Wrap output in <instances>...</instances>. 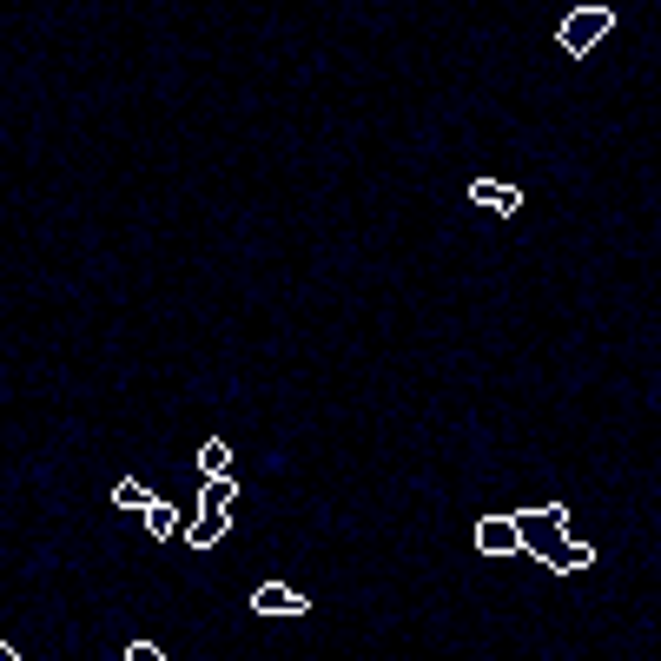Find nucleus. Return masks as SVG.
<instances>
[{"label":"nucleus","mask_w":661,"mask_h":661,"mask_svg":"<svg viewBox=\"0 0 661 661\" xmlns=\"http://www.w3.org/2000/svg\"><path fill=\"white\" fill-rule=\"evenodd\" d=\"M516 536H523V549L542 556V569H556V575H575V569L596 562L589 542H569V510H562V503L523 510V516H516Z\"/></svg>","instance_id":"nucleus-1"},{"label":"nucleus","mask_w":661,"mask_h":661,"mask_svg":"<svg viewBox=\"0 0 661 661\" xmlns=\"http://www.w3.org/2000/svg\"><path fill=\"white\" fill-rule=\"evenodd\" d=\"M0 661H21V654H14V648H8V641H0Z\"/></svg>","instance_id":"nucleus-12"},{"label":"nucleus","mask_w":661,"mask_h":661,"mask_svg":"<svg viewBox=\"0 0 661 661\" xmlns=\"http://www.w3.org/2000/svg\"><path fill=\"white\" fill-rule=\"evenodd\" d=\"M609 27H615L609 8H575V14L562 21V47H569V53H589V47H602Z\"/></svg>","instance_id":"nucleus-2"},{"label":"nucleus","mask_w":661,"mask_h":661,"mask_svg":"<svg viewBox=\"0 0 661 661\" xmlns=\"http://www.w3.org/2000/svg\"><path fill=\"white\" fill-rule=\"evenodd\" d=\"M139 516H146V529H152V542H165V536H179V516H173V503H146Z\"/></svg>","instance_id":"nucleus-8"},{"label":"nucleus","mask_w":661,"mask_h":661,"mask_svg":"<svg viewBox=\"0 0 661 661\" xmlns=\"http://www.w3.org/2000/svg\"><path fill=\"white\" fill-rule=\"evenodd\" d=\"M232 503H238V483H232V476H205L199 510H232Z\"/></svg>","instance_id":"nucleus-7"},{"label":"nucleus","mask_w":661,"mask_h":661,"mask_svg":"<svg viewBox=\"0 0 661 661\" xmlns=\"http://www.w3.org/2000/svg\"><path fill=\"white\" fill-rule=\"evenodd\" d=\"M199 476H232V450H225L219 437H212V444L199 450Z\"/></svg>","instance_id":"nucleus-9"},{"label":"nucleus","mask_w":661,"mask_h":661,"mask_svg":"<svg viewBox=\"0 0 661 661\" xmlns=\"http://www.w3.org/2000/svg\"><path fill=\"white\" fill-rule=\"evenodd\" d=\"M476 549H483V556H516V549H523L516 516H483V523H476Z\"/></svg>","instance_id":"nucleus-3"},{"label":"nucleus","mask_w":661,"mask_h":661,"mask_svg":"<svg viewBox=\"0 0 661 661\" xmlns=\"http://www.w3.org/2000/svg\"><path fill=\"white\" fill-rule=\"evenodd\" d=\"M470 199H476V205H489L496 219H516V212H523V192H516V186H496V179H476V186H470Z\"/></svg>","instance_id":"nucleus-5"},{"label":"nucleus","mask_w":661,"mask_h":661,"mask_svg":"<svg viewBox=\"0 0 661 661\" xmlns=\"http://www.w3.org/2000/svg\"><path fill=\"white\" fill-rule=\"evenodd\" d=\"M113 503H120V510H146L152 496H146V483H139V476H126V483L113 489Z\"/></svg>","instance_id":"nucleus-10"},{"label":"nucleus","mask_w":661,"mask_h":661,"mask_svg":"<svg viewBox=\"0 0 661 661\" xmlns=\"http://www.w3.org/2000/svg\"><path fill=\"white\" fill-rule=\"evenodd\" d=\"M225 529H232V510H199V523L186 529V542H192V549H212Z\"/></svg>","instance_id":"nucleus-6"},{"label":"nucleus","mask_w":661,"mask_h":661,"mask_svg":"<svg viewBox=\"0 0 661 661\" xmlns=\"http://www.w3.org/2000/svg\"><path fill=\"white\" fill-rule=\"evenodd\" d=\"M126 661H165V654H159L152 641H133V648H126Z\"/></svg>","instance_id":"nucleus-11"},{"label":"nucleus","mask_w":661,"mask_h":661,"mask_svg":"<svg viewBox=\"0 0 661 661\" xmlns=\"http://www.w3.org/2000/svg\"><path fill=\"white\" fill-rule=\"evenodd\" d=\"M252 609H259V615H304L311 602H304V596H298L291 583H259V596H252Z\"/></svg>","instance_id":"nucleus-4"}]
</instances>
